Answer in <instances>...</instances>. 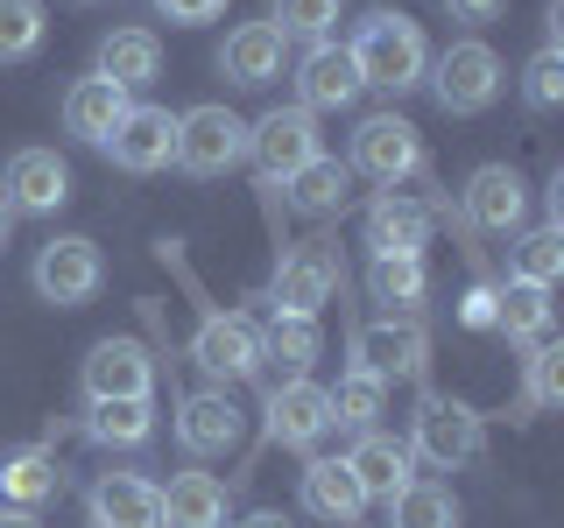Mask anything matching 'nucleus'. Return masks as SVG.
<instances>
[{
    "instance_id": "nucleus-6",
    "label": "nucleus",
    "mask_w": 564,
    "mask_h": 528,
    "mask_svg": "<svg viewBox=\"0 0 564 528\" xmlns=\"http://www.w3.org/2000/svg\"><path fill=\"white\" fill-rule=\"evenodd\" d=\"M423 85L437 92V106H445V113H487V106L501 99L508 70H501V57H494L480 35H466V43H452L445 57H431Z\"/></svg>"
},
{
    "instance_id": "nucleus-19",
    "label": "nucleus",
    "mask_w": 564,
    "mask_h": 528,
    "mask_svg": "<svg viewBox=\"0 0 564 528\" xmlns=\"http://www.w3.org/2000/svg\"><path fill=\"white\" fill-rule=\"evenodd\" d=\"M360 226H367V246H375V254H423V246H431V226H437V205L410 198V190H381Z\"/></svg>"
},
{
    "instance_id": "nucleus-44",
    "label": "nucleus",
    "mask_w": 564,
    "mask_h": 528,
    "mask_svg": "<svg viewBox=\"0 0 564 528\" xmlns=\"http://www.w3.org/2000/svg\"><path fill=\"white\" fill-rule=\"evenodd\" d=\"M8 226H14V211H8V205H0V246H8Z\"/></svg>"
},
{
    "instance_id": "nucleus-22",
    "label": "nucleus",
    "mask_w": 564,
    "mask_h": 528,
    "mask_svg": "<svg viewBox=\"0 0 564 528\" xmlns=\"http://www.w3.org/2000/svg\"><path fill=\"white\" fill-rule=\"evenodd\" d=\"M346 465H352V480H360V493H367V501H381V507L416 480L410 444H395V437H381V430H360V444L346 451Z\"/></svg>"
},
{
    "instance_id": "nucleus-2",
    "label": "nucleus",
    "mask_w": 564,
    "mask_h": 528,
    "mask_svg": "<svg viewBox=\"0 0 564 528\" xmlns=\"http://www.w3.org/2000/svg\"><path fill=\"white\" fill-rule=\"evenodd\" d=\"M410 458H423L431 472H466L487 458V416L458 395H437L423 387L416 416H410Z\"/></svg>"
},
{
    "instance_id": "nucleus-18",
    "label": "nucleus",
    "mask_w": 564,
    "mask_h": 528,
    "mask_svg": "<svg viewBox=\"0 0 564 528\" xmlns=\"http://www.w3.org/2000/svg\"><path fill=\"white\" fill-rule=\"evenodd\" d=\"M240 437H247V422L226 387H205V395L176 402V444H184V458H226Z\"/></svg>"
},
{
    "instance_id": "nucleus-13",
    "label": "nucleus",
    "mask_w": 564,
    "mask_h": 528,
    "mask_svg": "<svg viewBox=\"0 0 564 528\" xmlns=\"http://www.w3.org/2000/svg\"><path fill=\"white\" fill-rule=\"evenodd\" d=\"M269 444L275 451H317L332 437V402H325V387H317L311 374L304 381H282L269 387Z\"/></svg>"
},
{
    "instance_id": "nucleus-32",
    "label": "nucleus",
    "mask_w": 564,
    "mask_h": 528,
    "mask_svg": "<svg viewBox=\"0 0 564 528\" xmlns=\"http://www.w3.org/2000/svg\"><path fill=\"white\" fill-rule=\"evenodd\" d=\"M325 352V331H317V317H269L261 324V366H282V381H304L311 360Z\"/></svg>"
},
{
    "instance_id": "nucleus-33",
    "label": "nucleus",
    "mask_w": 564,
    "mask_h": 528,
    "mask_svg": "<svg viewBox=\"0 0 564 528\" xmlns=\"http://www.w3.org/2000/svg\"><path fill=\"white\" fill-rule=\"evenodd\" d=\"M325 402H332V430H375L388 409V381H375L367 366H346L339 387H325Z\"/></svg>"
},
{
    "instance_id": "nucleus-34",
    "label": "nucleus",
    "mask_w": 564,
    "mask_h": 528,
    "mask_svg": "<svg viewBox=\"0 0 564 528\" xmlns=\"http://www.w3.org/2000/svg\"><path fill=\"white\" fill-rule=\"evenodd\" d=\"M388 528H458V493L437 480H410L388 501Z\"/></svg>"
},
{
    "instance_id": "nucleus-10",
    "label": "nucleus",
    "mask_w": 564,
    "mask_h": 528,
    "mask_svg": "<svg viewBox=\"0 0 564 528\" xmlns=\"http://www.w3.org/2000/svg\"><path fill=\"white\" fill-rule=\"evenodd\" d=\"M352 366H367L375 381H423L431 366V331L416 317H367L352 331Z\"/></svg>"
},
{
    "instance_id": "nucleus-25",
    "label": "nucleus",
    "mask_w": 564,
    "mask_h": 528,
    "mask_svg": "<svg viewBox=\"0 0 564 528\" xmlns=\"http://www.w3.org/2000/svg\"><path fill=\"white\" fill-rule=\"evenodd\" d=\"M99 78H113L120 92H141V85L163 78V43H155V29H113L99 43Z\"/></svg>"
},
{
    "instance_id": "nucleus-31",
    "label": "nucleus",
    "mask_w": 564,
    "mask_h": 528,
    "mask_svg": "<svg viewBox=\"0 0 564 528\" xmlns=\"http://www.w3.org/2000/svg\"><path fill=\"white\" fill-rule=\"evenodd\" d=\"M564 275V226H529V233L508 240V282H529V289H557Z\"/></svg>"
},
{
    "instance_id": "nucleus-8",
    "label": "nucleus",
    "mask_w": 564,
    "mask_h": 528,
    "mask_svg": "<svg viewBox=\"0 0 564 528\" xmlns=\"http://www.w3.org/2000/svg\"><path fill=\"white\" fill-rule=\"evenodd\" d=\"M234 163H247V120L226 106H191L176 113V169L184 176H226Z\"/></svg>"
},
{
    "instance_id": "nucleus-7",
    "label": "nucleus",
    "mask_w": 564,
    "mask_h": 528,
    "mask_svg": "<svg viewBox=\"0 0 564 528\" xmlns=\"http://www.w3.org/2000/svg\"><path fill=\"white\" fill-rule=\"evenodd\" d=\"M247 155H254L261 190L290 184L311 155H325V148H317V113H304V106H275V113H261L254 128H247Z\"/></svg>"
},
{
    "instance_id": "nucleus-24",
    "label": "nucleus",
    "mask_w": 564,
    "mask_h": 528,
    "mask_svg": "<svg viewBox=\"0 0 564 528\" xmlns=\"http://www.w3.org/2000/svg\"><path fill=\"white\" fill-rule=\"evenodd\" d=\"M64 493V465H57V451H43V444H29V451H8L0 458V507H43V501H57Z\"/></svg>"
},
{
    "instance_id": "nucleus-20",
    "label": "nucleus",
    "mask_w": 564,
    "mask_h": 528,
    "mask_svg": "<svg viewBox=\"0 0 564 528\" xmlns=\"http://www.w3.org/2000/svg\"><path fill=\"white\" fill-rule=\"evenodd\" d=\"M296 493H304V515H317L325 528H360V515H367V493L346 458H311Z\"/></svg>"
},
{
    "instance_id": "nucleus-11",
    "label": "nucleus",
    "mask_w": 564,
    "mask_h": 528,
    "mask_svg": "<svg viewBox=\"0 0 564 528\" xmlns=\"http://www.w3.org/2000/svg\"><path fill=\"white\" fill-rule=\"evenodd\" d=\"M458 219H466L473 233H494V240L522 233V219H529L522 169L516 163H480V169L466 176V190H458Z\"/></svg>"
},
{
    "instance_id": "nucleus-38",
    "label": "nucleus",
    "mask_w": 564,
    "mask_h": 528,
    "mask_svg": "<svg viewBox=\"0 0 564 528\" xmlns=\"http://www.w3.org/2000/svg\"><path fill=\"white\" fill-rule=\"evenodd\" d=\"M522 99L536 106V113H551V106L564 99V50H536L522 70Z\"/></svg>"
},
{
    "instance_id": "nucleus-36",
    "label": "nucleus",
    "mask_w": 564,
    "mask_h": 528,
    "mask_svg": "<svg viewBox=\"0 0 564 528\" xmlns=\"http://www.w3.org/2000/svg\"><path fill=\"white\" fill-rule=\"evenodd\" d=\"M43 35H50L43 0H0V64L35 57V50H43Z\"/></svg>"
},
{
    "instance_id": "nucleus-29",
    "label": "nucleus",
    "mask_w": 564,
    "mask_h": 528,
    "mask_svg": "<svg viewBox=\"0 0 564 528\" xmlns=\"http://www.w3.org/2000/svg\"><path fill=\"white\" fill-rule=\"evenodd\" d=\"M163 528H226V486L212 472H176L163 486Z\"/></svg>"
},
{
    "instance_id": "nucleus-42",
    "label": "nucleus",
    "mask_w": 564,
    "mask_h": 528,
    "mask_svg": "<svg viewBox=\"0 0 564 528\" xmlns=\"http://www.w3.org/2000/svg\"><path fill=\"white\" fill-rule=\"evenodd\" d=\"M234 528H296L290 515H275V507H254V515H240Z\"/></svg>"
},
{
    "instance_id": "nucleus-45",
    "label": "nucleus",
    "mask_w": 564,
    "mask_h": 528,
    "mask_svg": "<svg viewBox=\"0 0 564 528\" xmlns=\"http://www.w3.org/2000/svg\"><path fill=\"white\" fill-rule=\"evenodd\" d=\"M78 8H93V0H78Z\"/></svg>"
},
{
    "instance_id": "nucleus-37",
    "label": "nucleus",
    "mask_w": 564,
    "mask_h": 528,
    "mask_svg": "<svg viewBox=\"0 0 564 528\" xmlns=\"http://www.w3.org/2000/svg\"><path fill=\"white\" fill-rule=\"evenodd\" d=\"M564 402V345L557 339H543V345H529V381H522V409L536 416V409H557Z\"/></svg>"
},
{
    "instance_id": "nucleus-41",
    "label": "nucleus",
    "mask_w": 564,
    "mask_h": 528,
    "mask_svg": "<svg viewBox=\"0 0 564 528\" xmlns=\"http://www.w3.org/2000/svg\"><path fill=\"white\" fill-rule=\"evenodd\" d=\"M445 8H452V22L487 29V22H501V14H508V0H445Z\"/></svg>"
},
{
    "instance_id": "nucleus-43",
    "label": "nucleus",
    "mask_w": 564,
    "mask_h": 528,
    "mask_svg": "<svg viewBox=\"0 0 564 528\" xmlns=\"http://www.w3.org/2000/svg\"><path fill=\"white\" fill-rule=\"evenodd\" d=\"M0 528H43V521H35L29 507H0Z\"/></svg>"
},
{
    "instance_id": "nucleus-14",
    "label": "nucleus",
    "mask_w": 564,
    "mask_h": 528,
    "mask_svg": "<svg viewBox=\"0 0 564 528\" xmlns=\"http://www.w3.org/2000/svg\"><path fill=\"white\" fill-rule=\"evenodd\" d=\"M85 381V402H134V395H155V360L141 339H99L78 366Z\"/></svg>"
},
{
    "instance_id": "nucleus-40",
    "label": "nucleus",
    "mask_w": 564,
    "mask_h": 528,
    "mask_svg": "<svg viewBox=\"0 0 564 528\" xmlns=\"http://www.w3.org/2000/svg\"><path fill=\"white\" fill-rule=\"evenodd\" d=\"M458 324H473V331H494V282H473V289L458 296Z\"/></svg>"
},
{
    "instance_id": "nucleus-9",
    "label": "nucleus",
    "mask_w": 564,
    "mask_h": 528,
    "mask_svg": "<svg viewBox=\"0 0 564 528\" xmlns=\"http://www.w3.org/2000/svg\"><path fill=\"white\" fill-rule=\"evenodd\" d=\"M191 360L205 366L212 381H254L261 374V324L240 310H198V331H191Z\"/></svg>"
},
{
    "instance_id": "nucleus-12",
    "label": "nucleus",
    "mask_w": 564,
    "mask_h": 528,
    "mask_svg": "<svg viewBox=\"0 0 564 528\" xmlns=\"http://www.w3.org/2000/svg\"><path fill=\"white\" fill-rule=\"evenodd\" d=\"M106 155H113L128 176H155V169H170L176 163V113L170 106H149V99H134L128 113H120V128L106 134Z\"/></svg>"
},
{
    "instance_id": "nucleus-16",
    "label": "nucleus",
    "mask_w": 564,
    "mask_h": 528,
    "mask_svg": "<svg viewBox=\"0 0 564 528\" xmlns=\"http://www.w3.org/2000/svg\"><path fill=\"white\" fill-rule=\"evenodd\" d=\"M360 70H352L346 43H311L304 57H296V106L304 113H352L360 106Z\"/></svg>"
},
{
    "instance_id": "nucleus-35",
    "label": "nucleus",
    "mask_w": 564,
    "mask_h": 528,
    "mask_svg": "<svg viewBox=\"0 0 564 528\" xmlns=\"http://www.w3.org/2000/svg\"><path fill=\"white\" fill-rule=\"evenodd\" d=\"M346 0H275V35L282 43H332V29H339Z\"/></svg>"
},
{
    "instance_id": "nucleus-23",
    "label": "nucleus",
    "mask_w": 564,
    "mask_h": 528,
    "mask_svg": "<svg viewBox=\"0 0 564 528\" xmlns=\"http://www.w3.org/2000/svg\"><path fill=\"white\" fill-rule=\"evenodd\" d=\"M128 106L134 99L120 92L113 78H99V70H93V78H78L64 92V134H78L85 148H106V134L120 128V113H128Z\"/></svg>"
},
{
    "instance_id": "nucleus-28",
    "label": "nucleus",
    "mask_w": 564,
    "mask_h": 528,
    "mask_svg": "<svg viewBox=\"0 0 564 528\" xmlns=\"http://www.w3.org/2000/svg\"><path fill=\"white\" fill-rule=\"evenodd\" d=\"M367 296H375L388 317H416L423 296H431V268H423V254H375V268H367Z\"/></svg>"
},
{
    "instance_id": "nucleus-39",
    "label": "nucleus",
    "mask_w": 564,
    "mask_h": 528,
    "mask_svg": "<svg viewBox=\"0 0 564 528\" xmlns=\"http://www.w3.org/2000/svg\"><path fill=\"white\" fill-rule=\"evenodd\" d=\"M163 22H176V29H205V22H219L226 14V0H149Z\"/></svg>"
},
{
    "instance_id": "nucleus-3",
    "label": "nucleus",
    "mask_w": 564,
    "mask_h": 528,
    "mask_svg": "<svg viewBox=\"0 0 564 528\" xmlns=\"http://www.w3.org/2000/svg\"><path fill=\"white\" fill-rule=\"evenodd\" d=\"M339 289H346V261H339V246H332V240H296L290 254L275 261L269 304H275V317H317Z\"/></svg>"
},
{
    "instance_id": "nucleus-21",
    "label": "nucleus",
    "mask_w": 564,
    "mask_h": 528,
    "mask_svg": "<svg viewBox=\"0 0 564 528\" xmlns=\"http://www.w3.org/2000/svg\"><path fill=\"white\" fill-rule=\"evenodd\" d=\"M282 64H290V43L275 35V22H240L234 35H226V50H219V70H226L234 85H247V92L275 85Z\"/></svg>"
},
{
    "instance_id": "nucleus-1",
    "label": "nucleus",
    "mask_w": 564,
    "mask_h": 528,
    "mask_svg": "<svg viewBox=\"0 0 564 528\" xmlns=\"http://www.w3.org/2000/svg\"><path fill=\"white\" fill-rule=\"evenodd\" d=\"M346 57L360 70V85L402 99V92H416L423 70H431V43H423V22H410V14H395V8H375V14H360Z\"/></svg>"
},
{
    "instance_id": "nucleus-26",
    "label": "nucleus",
    "mask_w": 564,
    "mask_h": 528,
    "mask_svg": "<svg viewBox=\"0 0 564 528\" xmlns=\"http://www.w3.org/2000/svg\"><path fill=\"white\" fill-rule=\"evenodd\" d=\"M85 437L99 451H141L155 437V395L134 402H85Z\"/></svg>"
},
{
    "instance_id": "nucleus-5",
    "label": "nucleus",
    "mask_w": 564,
    "mask_h": 528,
    "mask_svg": "<svg viewBox=\"0 0 564 528\" xmlns=\"http://www.w3.org/2000/svg\"><path fill=\"white\" fill-rule=\"evenodd\" d=\"M29 289L43 296V304H57V310L93 304V296L106 289V261H99V246L85 240V233H57V240H43V246H35V261H29Z\"/></svg>"
},
{
    "instance_id": "nucleus-17",
    "label": "nucleus",
    "mask_w": 564,
    "mask_h": 528,
    "mask_svg": "<svg viewBox=\"0 0 564 528\" xmlns=\"http://www.w3.org/2000/svg\"><path fill=\"white\" fill-rule=\"evenodd\" d=\"M85 521L93 528H163V486L141 472H99L85 493Z\"/></svg>"
},
{
    "instance_id": "nucleus-4",
    "label": "nucleus",
    "mask_w": 564,
    "mask_h": 528,
    "mask_svg": "<svg viewBox=\"0 0 564 528\" xmlns=\"http://www.w3.org/2000/svg\"><path fill=\"white\" fill-rule=\"evenodd\" d=\"M346 169L367 176V184H381V190H402L410 176H431V163H423V134L402 113H367L360 128H352V163Z\"/></svg>"
},
{
    "instance_id": "nucleus-15",
    "label": "nucleus",
    "mask_w": 564,
    "mask_h": 528,
    "mask_svg": "<svg viewBox=\"0 0 564 528\" xmlns=\"http://www.w3.org/2000/svg\"><path fill=\"white\" fill-rule=\"evenodd\" d=\"M64 198H70V163L57 148H14L8 155V176H0V205H8V211L50 219Z\"/></svg>"
},
{
    "instance_id": "nucleus-27",
    "label": "nucleus",
    "mask_w": 564,
    "mask_h": 528,
    "mask_svg": "<svg viewBox=\"0 0 564 528\" xmlns=\"http://www.w3.org/2000/svg\"><path fill=\"white\" fill-rule=\"evenodd\" d=\"M282 190H290V205L304 211V219H339V211L352 205V169L339 163V155H311Z\"/></svg>"
},
{
    "instance_id": "nucleus-30",
    "label": "nucleus",
    "mask_w": 564,
    "mask_h": 528,
    "mask_svg": "<svg viewBox=\"0 0 564 528\" xmlns=\"http://www.w3.org/2000/svg\"><path fill=\"white\" fill-rule=\"evenodd\" d=\"M557 324L551 310V289H529V282H508V289H494V331L516 345H543Z\"/></svg>"
}]
</instances>
